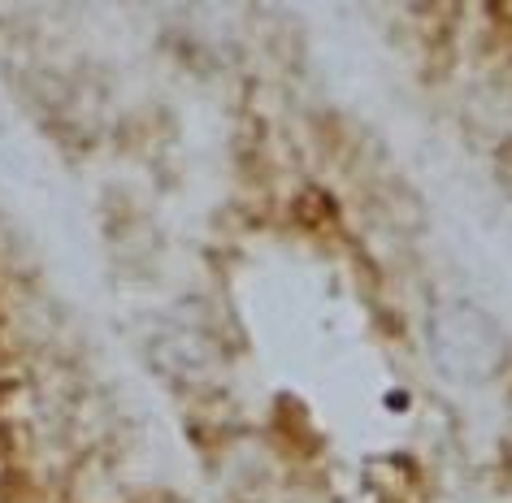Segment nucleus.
Masks as SVG:
<instances>
[{
  "instance_id": "f257e3e1",
  "label": "nucleus",
  "mask_w": 512,
  "mask_h": 503,
  "mask_svg": "<svg viewBox=\"0 0 512 503\" xmlns=\"http://www.w3.org/2000/svg\"><path fill=\"white\" fill-rule=\"evenodd\" d=\"M430 352L452 382H491L504 369L508 343L486 308L469 300H443L430 313Z\"/></svg>"
}]
</instances>
